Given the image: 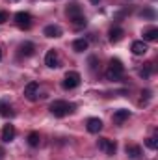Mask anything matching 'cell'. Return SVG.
<instances>
[{"label": "cell", "mask_w": 158, "mask_h": 160, "mask_svg": "<svg viewBox=\"0 0 158 160\" xmlns=\"http://www.w3.org/2000/svg\"><path fill=\"white\" fill-rule=\"evenodd\" d=\"M141 17H147V19H153V17H155V11H153V9H143V11H141Z\"/></svg>", "instance_id": "24"}, {"label": "cell", "mask_w": 158, "mask_h": 160, "mask_svg": "<svg viewBox=\"0 0 158 160\" xmlns=\"http://www.w3.org/2000/svg\"><path fill=\"white\" fill-rule=\"evenodd\" d=\"M141 95H145V97H141V101H140V104H147V101L151 99V91H149V89H145V91H143Z\"/></svg>", "instance_id": "23"}, {"label": "cell", "mask_w": 158, "mask_h": 160, "mask_svg": "<svg viewBox=\"0 0 158 160\" xmlns=\"http://www.w3.org/2000/svg\"><path fill=\"white\" fill-rule=\"evenodd\" d=\"M128 118H130V112L128 110H116L114 112V123L116 125H123Z\"/></svg>", "instance_id": "14"}, {"label": "cell", "mask_w": 158, "mask_h": 160, "mask_svg": "<svg viewBox=\"0 0 158 160\" xmlns=\"http://www.w3.org/2000/svg\"><path fill=\"white\" fill-rule=\"evenodd\" d=\"M145 145H147L149 149H156V147H158V140L155 138V136H151V138H147V140H145Z\"/></svg>", "instance_id": "21"}, {"label": "cell", "mask_w": 158, "mask_h": 160, "mask_svg": "<svg viewBox=\"0 0 158 160\" xmlns=\"http://www.w3.org/2000/svg\"><path fill=\"white\" fill-rule=\"evenodd\" d=\"M67 17H69V21L77 26V28H82V26H86V17H84V13H82V8H80L78 4H69L67 6Z\"/></svg>", "instance_id": "2"}, {"label": "cell", "mask_w": 158, "mask_h": 160, "mask_svg": "<svg viewBox=\"0 0 158 160\" xmlns=\"http://www.w3.org/2000/svg\"><path fill=\"white\" fill-rule=\"evenodd\" d=\"M4 157H6V151H4V149L0 147V160H4Z\"/></svg>", "instance_id": "26"}, {"label": "cell", "mask_w": 158, "mask_h": 160, "mask_svg": "<svg viewBox=\"0 0 158 160\" xmlns=\"http://www.w3.org/2000/svg\"><path fill=\"white\" fill-rule=\"evenodd\" d=\"M0 60H2V50H0Z\"/></svg>", "instance_id": "28"}, {"label": "cell", "mask_w": 158, "mask_h": 160, "mask_svg": "<svg viewBox=\"0 0 158 160\" xmlns=\"http://www.w3.org/2000/svg\"><path fill=\"white\" fill-rule=\"evenodd\" d=\"M99 149H101L104 155L114 157L116 151H117V143H116L114 140H108V138H99Z\"/></svg>", "instance_id": "6"}, {"label": "cell", "mask_w": 158, "mask_h": 160, "mask_svg": "<svg viewBox=\"0 0 158 160\" xmlns=\"http://www.w3.org/2000/svg\"><path fill=\"white\" fill-rule=\"evenodd\" d=\"M130 50H132V54H136V56H143L149 48H147V43H145V41H134L132 47H130Z\"/></svg>", "instance_id": "11"}, {"label": "cell", "mask_w": 158, "mask_h": 160, "mask_svg": "<svg viewBox=\"0 0 158 160\" xmlns=\"http://www.w3.org/2000/svg\"><path fill=\"white\" fill-rule=\"evenodd\" d=\"M123 71H125L123 62L117 60V58H112V60H110V67H108V71H106V78L108 80H119L121 75H123Z\"/></svg>", "instance_id": "3"}, {"label": "cell", "mask_w": 158, "mask_h": 160, "mask_svg": "<svg viewBox=\"0 0 158 160\" xmlns=\"http://www.w3.org/2000/svg\"><path fill=\"white\" fill-rule=\"evenodd\" d=\"M125 153H126V157H128V158H140V157H141V147H140V145L130 143V145H126V147H125Z\"/></svg>", "instance_id": "13"}, {"label": "cell", "mask_w": 158, "mask_h": 160, "mask_svg": "<svg viewBox=\"0 0 158 160\" xmlns=\"http://www.w3.org/2000/svg\"><path fill=\"white\" fill-rule=\"evenodd\" d=\"M80 77L77 71H69L65 77H63V82H62V86H63V89H75V88H78L80 86Z\"/></svg>", "instance_id": "4"}, {"label": "cell", "mask_w": 158, "mask_h": 160, "mask_svg": "<svg viewBox=\"0 0 158 160\" xmlns=\"http://www.w3.org/2000/svg\"><path fill=\"white\" fill-rule=\"evenodd\" d=\"M86 127H87V130L91 134H99L102 130V121L99 119V118H89V119L86 121Z\"/></svg>", "instance_id": "9"}, {"label": "cell", "mask_w": 158, "mask_h": 160, "mask_svg": "<svg viewBox=\"0 0 158 160\" xmlns=\"http://www.w3.org/2000/svg\"><path fill=\"white\" fill-rule=\"evenodd\" d=\"M43 34H45L47 38H60V36H62V28H60L58 24H48V26H45Z\"/></svg>", "instance_id": "12"}, {"label": "cell", "mask_w": 158, "mask_h": 160, "mask_svg": "<svg viewBox=\"0 0 158 160\" xmlns=\"http://www.w3.org/2000/svg\"><path fill=\"white\" fill-rule=\"evenodd\" d=\"M15 22H17V26H19V28L28 30V28L32 26L34 19H32V15H30L28 11H19V13H15Z\"/></svg>", "instance_id": "5"}, {"label": "cell", "mask_w": 158, "mask_h": 160, "mask_svg": "<svg viewBox=\"0 0 158 160\" xmlns=\"http://www.w3.org/2000/svg\"><path fill=\"white\" fill-rule=\"evenodd\" d=\"M151 73H153V63H147V65H145V69H141V73H140V75H141L143 78H147Z\"/></svg>", "instance_id": "22"}, {"label": "cell", "mask_w": 158, "mask_h": 160, "mask_svg": "<svg viewBox=\"0 0 158 160\" xmlns=\"http://www.w3.org/2000/svg\"><path fill=\"white\" fill-rule=\"evenodd\" d=\"M39 142H41L39 132H36V130H34V132H30V134H28V143H30L32 147H37V145H39Z\"/></svg>", "instance_id": "19"}, {"label": "cell", "mask_w": 158, "mask_h": 160, "mask_svg": "<svg viewBox=\"0 0 158 160\" xmlns=\"http://www.w3.org/2000/svg\"><path fill=\"white\" fill-rule=\"evenodd\" d=\"M45 65L50 67V69L60 67V56H58L56 50H48V52H47V56H45Z\"/></svg>", "instance_id": "7"}, {"label": "cell", "mask_w": 158, "mask_h": 160, "mask_svg": "<svg viewBox=\"0 0 158 160\" xmlns=\"http://www.w3.org/2000/svg\"><path fill=\"white\" fill-rule=\"evenodd\" d=\"M15 134H17L15 127H13V125H6V127L2 128V142H6V143L13 142V140H15Z\"/></svg>", "instance_id": "10"}, {"label": "cell", "mask_w": 158, "mask_h": 160, "mask_svg": "<svg viewBox=\"0 0 158 160\" xmlns=\"http://www.w3.org/2000/svg\"><path fill=\"white\" fill-rule=\"evenodd\" d=\"M87 45H89L87 39H77L75 43H73V48H75L77 52H84V50L87 48Z\"/></svg>", "instance_id": "20"}, {"label": "cell", "mask_w": 158, "mask_h": 160, "mask_svg": "<svg viewBox=\"0 0 158 160\" xmlns=\"http://www.w3.org/2000/svg\"><path fill=\"white\" fill-rule=\"evenodd\" d=\"M0 116H2V118H13L15 112H13V108H11L7 102L0 101Z\"/></svg>", "instance_id": "17"}, {"label": "cell", "mask_w": 158, "mask_h": 160, "mask_svg": "<svg viewBox=\"0 0 158 160\" xmlns=\"http://www.w3.org/2000/svg\"><path fill=\"white\" fill-rule=\"evenodd\" d=\"M123 38H125V30H123V28L114 26V28L110 30V41H112V43H119Z\"/></svg>", "instance_id": "15"}, {"label": "cell", "mask_w": 158, "mask_h": 160, "mask_svg": "<svg viewBox=\"0 0 158 160\" xmlns=\"http://www.w3.org/2000/svg\"><path fill=\"white\" fill-rule=\"evenodd\" d=\"M34 50H36V45L30 43V41H26V43H22V45L19 47V52H21L22 56H32Z\"/></svg>", "instance_id": "16"}, {"label": "cell", "mask_w": 158, "mask_h": 160, "mask_svg": "<svg viewBox=\"0 0 158 160\" xmlns=\"http://www.w3.org/2000/svg\"><path fill=\"white\" fill-rule=\"evenodd\" d=\"M37 91H39V84L37 82H28L24 88V97L28 101H36L37 99Z\"/></svg>", "instance_id": "8"}, {"label": "cell", "mask_w": 158, "mask_h": 160, "mask_svg": "<svg viewBox=\"0 0 158 160\" xmlns=\"http://www.w3.org/2000/svg\"><path fill=\"white\" fill-rule=\"evenodd\" d=\"M4 22H7V13L0 9V24H4Z\"/></svg>", "instance_id": "25"}, {"label": "cell", "mask_w": 158, "mask_h": 160, "mask_svg": "<svg viewBox=\"0 0 158 160\" xmlns=\"http://www.w3.org/2000/svg\"><path fill=\"white\" fill-rule=\"evenodd\" d=\"M143 39L145 41H156L158 39V28L151 26V28L143 30Z\"/></svg>", "instance_id": "18"}, {"label": "cell", "mask_w": 158, "mask_h": 160, "mask_svg": "<svg viewBox=\"0 0 158 160\" xmlns=\"http://www.w3.org/2000/svg\"><path fill=\"white\" fill-rule=\"evenodd\" d=\"M73 112H75V104H71L67 101H54L50 104V114L54 118H65V116H69Z\"/></svg>", "instance_id": "1"}, {"label": "cell", "mask_w": 158, "mask_h": 160, "mask_svg": "<svg viewBox=\"0 0 158 160\" xmlns=\"http://www.w3.org/2000/svg\"><path fill=\"white\" fill-rule=\"evenodd\" d=\"M99 2H101V0H91V4H99Z\"/></svg>", "instance_id": "27"}]
</instances>
